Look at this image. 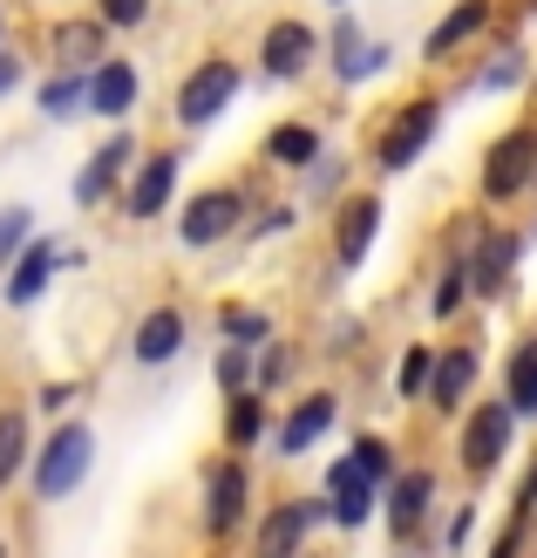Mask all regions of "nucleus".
<instances>
[{
	"mask_svg": "<svg viewBox=\"0 0 537 558\" xmlns=\"http://www.w3.org/2000/svg\"><path fill=\"white\" fill-rule=\"evenodd\" d=\"M89 463H96V436H89V423H62V429H54L41 450H35V463H27L35 497H41V505H62V497H75L82 477H89Z\"/></svg>",
	"mask_w": 537,
	"mask_h": 558,
	"instance_id": "f257e3e1",
	"label": "nucleus"
},
{
	"mask_svg": "<svg viewBox=\"0 0 537 558\" xmlns=\"http://www.w3.org/2000/svg\"><path fill=\"white\" fill-rule=\"evenodd\" d=\"M511 442H517V415H511V402H503V396H497V402H469L463 436H456V457H463V470H469L476 484L503 470Z\"/></svg>",
	"mask_w": 537,
	"mask_h": 558,
	"instance_id": "f03ea898",
	"label": "nucleus"
},
{
	"mask_svg": "<svg viewBox=\"0 0 537 558\" xmlns=\"http://www.w3.org/2000/svg\"><path fill=\"white\" fill-rule=\"evenodd\" d=\"M484 198L490 205H511V198H524V191L537 184V130L524 123V130H503L497 144L484 150Z\"/></svg>",
	"mask_w": 537,
	"mask_h": 558,
	"instance_id": "7ed1b4c3",
	"label": "nucleus"
},
{
	"mask_svg": "<svg viewBox=\"0 0 537 558\" xmlns=\"http://www.w3.org/2000/svg\"><path fill=\"white\" fill-rule=\"evenodd\" d=\"M327 524V497H286L259 518L252 532V558H306V538Z\"/></svg>",
	"mask_w": 537,
	"mask_h": 558,
	"instance_id": "20e7f679",
	"label": "nucleus"
},
{
	"mask_svg": "<svg viewBox=\"0 0 537 558\" xmlns=\"http://www.w3.org/2000/svg\"><path fill=\"white\" fill-rule=\"evenodd\" d=\"M245 518H252V470L239 457H224L205 477V532L211 538H239Z\"/></svg>",
	"mask_w": 537,
	"mask_h": 558,
	"instance_id": "39448f33",
	"label": "nucleus"
},
{
	"mask_svg": "<svg viewBox=\"0 0 537 558\" xmlns=\"http://www.w3.org/2000/svg\"><path fill=\"white\" fill-rule=\"evenodd\" d=\"M327 524H341V532H367L375 524V511H381V490L354 470V457H333L327 463Z\"/></svg>",
	"mask_w": 537,
	"mask_h": 558,
	"instance_id": "423d86ee",
	"label": "nucleus"
},
{
	"mask_svg": "<svg viewBox=\"0 0 537 558\" xmlns=\"http://www.w3.org/2000/svg\"><path fill=\"white\" fill-rule=\"evenodd\" d=\"M436 130H442V102L436 96H422V102H408V109H394V123H388V136H381V171H408V163L436 144Z\"/></svg>",
	"mask_w": 537,
	"mask_h": 558,
	"instance_id": "0eeeda50",
	"label": "nucleus"
},
{
	"mask_svg": "<svg viewBox=\"0 0 537 558\" xmlns=\"http://www.w3.org/2000/svg\"><path fill=\"white\" fill-rule=\"evenodd\" d=\"M239 218H245V198L239 191H197V198L178 211V239L191 245V253H205V245H218V239H232L239 232Z\"/></svg>",
	"mask_w": 537,
	"mask_h": 558,
	"instance_id": "6e6552de",
	"label": "nucleus"
},
{
	"mask_svg": "<svg viewBox=\"0 0 537 558\" xmlns=\"http://www.w3.org/2000/svg\"><path fill=\"white\" fill-rule=\"evenodd\" d=\"M517 259H524V232H476V239H469V259H463V272H469V293L497 300L503 287H511Z\"/></svg>",
	"mask_w": 537,
	"mask_h": 558,
	"instance_id": "1a4fd4ad",
	"label": "nucleus"
},
{
	"mask_svg": "<svg viewBox=\"0 0 537 558\" xmlns=\"http://www.w3.org/2000/svg\"><path fill=\"white\" fill-rule=\"evenodd\" d=\"M239 96V69L232 62H205V69H191L184 75V89H178V123L197 130V123H211L224 117V102Z\"/></svg>",
	"mask_w": 537,
	"mask_h": 558,
	"instance_id": "9d476101",
	"label": "nucleus"
},
{
	"mask_svg": "<svg viewBox=\"0 0 537 558\" xmlns=\"http://www.w3.org/2000/svg\"><path fill=\"white\" fill-rule=\"evenodd\" d=\"M333 415H341V402H333L327 388H314V396H300V402H293V415L272 429V450H279V463H293V457H306V450H314V442L333 429Z\"/></svg>",
	"mask_w": 537,
	"mask_h": 558,
	"instance_id": "9b49d317",
	"label": "nucleus"
},
{
	"mask_svg": "<svg viewBox=\"0 0 537 558\" xmlns=\"http://www.w3.org/2000/svg\"><path fill=\"white\" fill-rule=\"evenodd\" d=\"M381 505H388V538H415L422 524H429V511H436V477L429 470H402L388 490H381Z\"/></svg>",
	"mask_w": 537,
	"mask_h": 558,
	"instance_id": "f8f14e48",
	"label": "nucleus"
},
{
	"mask_svg": "<svg viewBox=\"0 0 537 558\" xmlns=\"http://www.w3.org/2000/svg\"><path fill=\"white\" fill-rule=\"evenodd\" d=\"M306 62H314V27H306V21H272L266 41H259V69L272 82H300Z\"/></svg>",
	"mask_w": 537,
	"mask_h": 558,
	"instance_id": "ddd939ff",
	"label": "nucleus"
},
{
	"mask_svg": "<svg viewBox=\"0 0 537 558\" xmlns=\"http://www.w3.org/2000/svg\"><path fill=\"white\" fill-rule=\"evenodd\" d=\"M130 157H136V144H130L123 130L109 136V144H96V157L75 171V205H102L109 191H117V184L130 178Z\"/></svg>",
	"mask_w": 537,
	"mask_h": 558,
	"instance_id": "4468645a",
	"label": "nucleus"
},
{
	"mask_svg": "<svg viewBox=\"0 0 537 558\" xmlns=\"http://www.w3.org/2000/svg\"><path fill=\"white\" fill-rule=\"evenodd\" d=\"M476 348H436V375H429V409H442V415H456L463 402H469V388H476Z\"/></svg>",
	"mask_w": 537,
	"mask_h": 558,
	"instance_id": "2eb2a0df",
	"label": "nucleus"
},
{
	"mask_svg": "<svg viewBox=\"0 0 537 558\" xmlns=\"http://www.w3.org/2000/svg\"><path fill=\"white\" fill-rule=\"evenodd\" d=\"M184 314L178 306H150L144 320H136V333H130V354L144 361V368H163V361H178L184 354Z\"/></svg>",
	"mask_w": 537,
	"mask_h": 558,
	"instance_id": "dca6fc26",
	"label": "nucleus"
},
{
	"mask_svg": "<svg viewBox=\"0 0 537 558\" xmlns=\"http://www.w3.org/2000/svg\"><path fill=\"white\" fill-rule=\"evenodd\" d=\"M54 266H62V253H54V239H27V245H21V259L8 266V306H35V300L48 293Z\"/></svg>",
	"mask_w": 537,
	"mask_h": 558,
	"instance_id": "f3484780",
	"label": "nucleus"
},
{
	"mask_svg": "<svg viewBox=\"0 0 537 558\" xmlns=\"http://www.w3.org/2000/svg\"><path fill=\"white\" fill-rule=\"evenodd\" d=\"M375 232H381V198L375 191H367V198H347L341 226H333V253H341V266H361L367 245H375Z\"/></svg>",
	"mask_w": 537,
	"mask_h": 558,
	"instance_id": "a211bd4d",
	"label": "nucleus"
},
{
	"mask_svg": "<svg viewBox=\"0 0 537 558\" xmlns=\"http://www.w3.org/2000/svg\"><path fill=\"white\" fill-rule=\"evenodd\" d=\"M171 191H178V157L171 150H150L144 171L130 178V218H157L163 205H171Z\"/></svg>",
	"mask_w": 537,
	"mask_h": 558,
	"instance_id": "6ab92c4d",
	"label": "nucleus"
},
{
	"mask_svg": "<svg viewBox=\"0 0 537 558\" xmlns=\"http://www.w3.org/2000/svg\"><path fill=\"white\" fill-rule=\"evenodd\" d=\"M503 402H511L517 423H537V333L517 341L511 361H503Z\"/></svg>",
	"mask_w": 537,
	"mask_h": 558,
	"instance_id": "aec40b11",
	"label": "nucleus"
},
{
	"mask_svg": "<svg viewBox=\"0 0 537 558\" xmlns=\"http://www.w3.org/2000/svg\"><path fill=\"white\" fill-rule=\"evenodd\" d=\"M130 102H136V69H130V62H96V69H89V109L117 123Z\"/></svg>",
	"mask_w": 537,
	"mask_h": 558,
	"instance_id": "412c9836",
	"label": "nucleus"
},
{
	"mask_svg": "<svg viewBox=\"0 0 537 558\" xmlns=\"http://www.w3.org/2000/svg\"><path fill=\"white\" fill-rule=\"evenodd\" d=\"M484 21H490V0H456V8L442 14V27H429V41H422V54H429V62H442V54L456 48V41H469Z\"/></svg>",
	"mask_w": 537,
	"mask_h": 558,
	"instance_id": "4be33fe9",
	"label": "nucleus"
},
{
	"mask_svg": "<svg viewBox=\"0 0 537 558\" xmlns=\"http://www.w3.org/2000/svg\"><path fill=\"white\" fill-rule=\"evenodd\" d=\"M381 62H388V48H367L354 21H341V27H333V75H341V82H367V75H375Z\"/></svg>",
	"mask_w": 537,
	"mask_h": 558,
	"instance_id": "5701e85b",
	"label": "nucleus"
},
{
	"mask_svg": "<svg viewBox=\"0 0 537 558\" xmlns=\"http://www.w3.org/2000/svg\"><path fill=\"white\" fill-rule=\"evenodd\" d=\"M27 463H35V436H27V415H21V409H0V490H8Z\"/></svg>",
	"mask_w": 537,
	"mask_h": 558,
	"instance_id": "b1692460",
	"label": "nucleus"
},
{
	"mask_svg": "<svg viewBox=\"0 0 537 558\" xmlns=\"http://www.w3.org/2000/svg\"><path fill=\"white\" fill-rule=\"evenodd\" d=\"M232 409H224V442L232 450H252V442L266 436V396L259 388H245V396H224Z\"/></svg>",
	"mask_w": 537,
	"mask_h": 558,
	"instance_id": "393cba45",
	"label": "nucleus"
},
{
	"mask_svg": "<svg viewBox=\"0 0 537 558\" xmlns=\"http://www.w3.org/2000/svg\"><path fill=\"white\" fill-rule=\"evenodd\" d=\"M266 157H272V163H300V171H306V163L320 157V130H314V123H279V130L266 136Z\"/></svg>",
	"mask_w": 537,
	"mask_h": 558,
	"instance_id": "a878e982",
	"label": "nucleus"
},
{
	"mask_svg": "<svg viewBox=\"0 0 537 558\" xmlns=\"http://www.w3.org/2000/svg\"><path fill=\"white\" fill-rule=\"evenodd\" d=\"M347 457H354V470H361V477L375 484V490H388L394 477H402V463H394V450H388L381 436H354V450H347Z\"/></svg>",
	"mask_w": 537,
	"mask_h": 558,
	"instance_id": "bb28decb",
	"label": "nucleus"
},
{
	"mask_svg": "<svg viewBox=\"0 0 537 558\" xmlns=\"http://www.w3.org/2000/svg\"><path fill=\"white\" fill-rule=\"evenodd\" d=\"M218 333H224L232 348H266V341H272V320L259 314V306H224V314H218Z\"/></svg>",
	"mask_w": 537,
	"mask_h": 558,
	"instance_id": "cd10ccee",
	"label": "nucleus"
},
{
	"mask_svg": "<svg viewBox=\"0 0 537 558\" xmlns=\"http://www.w3.org/2000/svg\"><path fill=\"white\" fill-rule=\"evenodd\" d=\"M429 375H436V348H408L402 354V368H394V396H402V402H422V396H429Z\"/></svg>",
	"mask_w": 537,
	"mask_h": 558,
	"instance_id": "c85d7f7f",
	"label": "nucleus"
},
{
	"mask_svg": "<svg viewBox=\"0 0 537 558\" xmlns=\"http://www.w3.org/2000/svg\"><path fill=\"white\" fill-rule=\"evenodd\" d=\"M252 361H259V348H232V341L218 348L211 375H218V388H224V396H245V388H252Z\"/></svg>",
	"mask_w": 537,
	"mask_h": 558,
	"instance_id": "c756f323",
	"label": "nucleus"
},
{
	"mask_svg": "<svg viewBox=\"0 0 537 558\" xmlns=\"http://www.w3.org/2000/svg\"><path fill=\"white\" fill-rule=\"evenodd\" d=\"M27 239H35V218H27V205H8V211H0V272L21 259Z\"/></svg>",
	"mask_w": 537,
	"mask_h": 558,
	"instance_id": "7c9ffc66",
	"label": "nucleus"
},
{
	"mask_svg": "<svg viewBox=\"0 0 537 558\" xmlns=\"http://www.w3.org/2000/svg\"><path fill=\"white\" fill-rule=\"evenodd\" d=\"M82 102H89V75H75V69H62V82H48V89H41L48 117H69V109H82Z\"/></svg>",
	"mask_w": 537,
	"mask_h": 558,
	"instance_id": "2f4dec72",
	"label": "nucleus"
},
{
	"mask_svg": "<svg viewBox=\"0 0 537 558\" xmlns=\"http://www.w3.org/2000/svg\"><path fill=\"white\" fill-rule=\"evenodd\" d=\"M96 48H102V21H82V27H62V35H54V54H62V69H69V62H89Z\"/></svg>",
	"mask_w": 537,
	"mask_h": 558,
	"instance_id": "473e14b6",
	"label": "nucleus"
},
{
	"mask_svg": "<svg viewBox=\"0 0 537 558\" xmlns=\"http://www.w3.org/2000/svg\"><path fill=\"white\" fill-rule=\"evenodd\" d=\"M463 293H469V272H463V259L442 272V287H436V300H429V314L436 320H449V314H463Z\"/></svg>",
	"mask_w": 537,
	"mask_h": 558,
	"instance_id": "72a5a7b5",
	"label": "nucleus"
},
{
	"mask_svg": "<svg viewBox=\"0 0 537 558\" xmlns=\"http://www.w3.org/2000/svg\"><path fill=\"white\" fill-rule=\"evenodd\" d=\"M524 69H530V54H524V48H503L497 62L484 69V89H517V82H524Z\"/></svg>",
	"mask_w": 537,
	"mask_h": 558,
	"instance_id": "f704fd0d",
	"label": "nucleus"
},
{
	"mask_svg": "<svg viewBox=\"0 0 537 558\" xmlns=\"http://www.w3.org/2000/svg\"><path fill=\"white\" fill-rule=\"evenodd\" d=\"M530 532H537V524L511 511V524H503V532H497V545H490V558H524V545H530Z\"/></svg>",
	"mask_w": 537,
	"mask_h": 558,
	"instance_id": "c9c22d12",
	"label": "nucleus"
},
{
	"mask_svg": "<svg viewBox=\"0 0 537 558\" xmlns=\"http://www.w3.org/2000/svg\"><path fill=\"white\" fill-rule=\"evenodd\" d=\"M150 14V0H102V27H136Z\"/></svg>",
	"mask_w": 537,
	"mask_h": 558,
	"instance_id": "e433bc0d",
	"label": "nucleus"
},
{
	"mask_svg": "<svg viewBox=\"0 0 537 558\" xmlns=\"http://www.w3.org/2000/svg\"><path fill=\"white\" fill-rule=\"evenodd\" d=\"M469 532H476V505H463L456 518H449V532H442V551H463V545H469Z\"/></svg>",
	"mask_w": 537,
	"mask_h": 558,
	"instance_id": "4c0bfd02",
	"label": "nucleus"
},
{
	"mask_svg": "<svg viewBox=\"0 0 537 558\" xmlns=\"http://www.w3.org/2000/svg\"><path fill=\"white\" fill-rule=\"evenodd\" d=\"M511 511L537 524V457H530V470H524V484H517V497H511Z\"/></svg>",
	"mask_w": 537,
	"mask_h": 558,
	"instance_id": "58836bf2",
	"label": "nucleus"
},
{
	"mask_svg": "<svg viewBox=\"0 0 537 558\" xmlns=\"http://www.w3.org/2000/svg\"><path fill=\"white\" fill-rule=\"evenodd\" d=\"M14 82H21V62H14V54H0V96H8Z\"/></svg>",
	"mask_w": 537,
	"mask_h": 558,
	"instance_id": "ea45409f",
	"label": "nucleus"
},
{
	"mask_svg": "<svg viewBox=\"0 0 537 558\" xmlns=\"http://www.w3.org/2000/svg\"><path fill=\"white\" fill-rule=\"evenodd\" d=\"M333 8H347V0H333Z\"/></svg>",
	"mask_w": 537,
	"mask_h": 558,
	"instance_id": "a19ab883",
	"label": "nucleus"
},
{
	"mask_svg": "<svg viewBox=\"0 0 537 558\" xmlns=\"http://www.w3.org/2000/svg\"><path fill=\"white\" fill-rule=\"evenodd\" d=\"M0 558H8V545H0Z\"/></svg>",
	"mask_w": 537,
	"mask_h": 558,
	"instance_id": "79ce46f5",
	"label": "nucleus"
}]
</instances>
